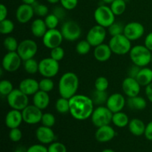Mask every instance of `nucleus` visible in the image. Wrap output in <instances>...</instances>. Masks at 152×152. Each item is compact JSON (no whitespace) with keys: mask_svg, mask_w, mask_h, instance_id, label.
<instances>
[{"mask_svg":"<svg viewBox=\"0 0 152 152\" xmlns=\"http://www.w3.org/2000/svg\"><path fill=\"white\" fill-rule=\"evenodd\" d=\"M39 90L43 91L45 92L49 93L54 88V83L52 80V78H48V77H43L39 82Z\"/></svg>","mask_w":152,"mask_h":152,"instance_id":"obj_36","label":"nucleus"},{"mask_svg":"<svg viewBox=\"0 0 152 152\" xmlns=\"http://www.w3.org/2000/svg\"><path fill=\"white\" fill-rule=\"evenodd\" d=\"M19 88L28 96H34L39 90V82L35 79L25 78L20 82Z\"/></svg>","mask_w":152,"mask_h":152,"instance_id":"obj_22","label":"nucleus"},{"mask_svg":"<svg viewBox=\"0 0 152 152\" xmlns=\"http://www.w3.org/2000/svg\"><path fill=\"white\" fill-rule=\"evenodd\" d=\"M60 4L67 10H71L77 7L78 0H60Z\"/></svg>","mask_w":152,"mask_h":152,"instance_id":"obj_47","label":"nucleus"},{"mask_svg":"<svg viewBox=\"0 0 152 152\" xmlns=\"http://www.w3.org/2000/svg\"><path fill=\"white\" fill-rule=\"evenodd\" d=\"M122 89L123 93L128 97L138 96L141 90V86L136 78L127 77L122 83Z\"/></svg>","mask_w":152,"mask_h":152,"instance_id":"obj_16","label":"nucleus"},{"mask_svg":"<svg viewBox=\"0 0 152 152\" xmlns=\"http://www.w3.org/2000/svg\"><path fill=\"white\" fill-rule=\"evenodd\" d=\"M41 123L42 126H47V127L52 128L56 123V118L55 116L51 113H45L43 114L42 117Z\"/></svg>","mask_w":152,"mask_h":152,"instance_id":"obj_43","label":"nucleus"},{"mask_svg":"<svg viewBox=\"0 0 152 152\" xmlns=\"http://www.w3.org/2000/svg\"><path fill=\"white\" fill-rule=\"evenodd\" d=\"M13 89V85L10 80H2L0 82V94L2 96H7Z\"/></svg>","mask_w":152,"mask_h":152,"instance_id":"obj_40","label":"nucleus"},{"mask_svg":"<svg viewBox=\"0 0 152 152\" xmlns=\"http://www.w3.org/2000/svg\"><path fill=\"white\" fill-rule=\"evenodd\" d=\"M145 95H146L147 99L152 103V83H150L147 86H145Z\"/></svg>","mask_w":152,"mask_h":152,"instance_id":"obj_54","label":"nucleus"},{"mask_svg":"<svg viewBox=\"0 0 152 152\" xmlns=\"http://www.w3.org/2000/svg\"><path fill=\"white\" fill-rule=\"evenodd\" d=\"M106 35V28L96 24L88 31L86 35V40L90 43L92 47L95 48L104 43Z\"/></svg>","mask_w":152,"mask_h":152,"instance_id":"obj_11","label":"nucleus"},{"mask_svg":"<svg viewBox=\"0 0 152 152\" xmlns=\"http://www.w3.org/2000/svg\"><path fill=\"white\" fill-rule=\"evenodd\" d=\"M42 110L39 109L37 106L33 105H28L22 111L23 122L28 125H36L41 123L43 113Z\"/></svg>","mask_w":152,"mask_h":152,"instance_id":"obj_13","label":"nucleus"},{"mask_svg":"<svg viewBox=\"0 0 152 152\" xmlns=\"http://www.w3.org/2000/svg\"><path fill=\"white\" fill-rule=\"evenodd\" d=\"M50 96L48 93L39 90L33 96V104L41 110H44L48 107L50 104Z\"/></svg>","mask_w":152,"mask_h":152,"instance_id":"obj_24","label":"nucleus"},{"mask_svg":"<svg viewBox=\"0 0 152 152\" xmlns=\"http://www.w3.org/2000/svg\"><path fill=\"white\" fill-rule=\"evenodd\" d=\"M19 43L18 42L17 39L15 37L9 36L7 37L3 41V45L4 48L7 50L8 52H13L16 51L19 46Z\"/></svg>","mask_w":152,"mask_h":152,"instance_id":"obj_35","label":"nucleus"},{"mask_svg":"<svg viewBox=\"0 0 152 152\" xmlns=\"http://www.w3.org/2000/svg\"><path fill=\"white\" fill-rule=\"evenodd\" d=\"M45 22L47 25L48 29H54L56 28L59 22V19L57 16H55L53 13H50L45 17Z\"/></svg>","mask_w":152,"mask_h":152,"instance_id":"obj_42","label":"nucleus"},{"mask_svg":"<svg viewBox=\"0 0 152 152\" xmlns=\"http://www.w3.org/2000/svg\"><path fill=\"white\" fill-rule=\"evenodd\" d=\"M112 53V50H111L109 45L105 44V43H102V44L95 47L94 50V56L95 59L100 62H104L109 60Z\"/></svg>","mask_w":152,"mask_h":152,"instance_id":"obj_23","label":"nucleus"},{"mask_svg":"<svg viewBox=\"0 0 152 152\" xmlns=\"http://www.w3.org/2000/svg\"><path fill=\"white\" fill-rule=\"evenodd\" d=\"M50 4H57V3L60 2V0H47Z\"/></svg>","mask_w":152,"mask_h":152,"instance_id":"obj_57","label":"nucleus"},{"mask_svg":"<svg viewBox=\"0 0 152 152\" xmlns=\"http://www.w3.org/2000/svg\"><path fill=\"white\" fill-rule=\"evenodd\" d=\"M14 23L10 19H5L0 21V33L3 35L10 34L14 31Z\"/></svg>","mask_w":152,"mask_h":152,"instance_id":"obj_34","label":"nucleus"},{"mask_svg":"<svg viewBox=\"0 0 152 152\" xmlns=\"http://www.w3.org/2000/svg\"><path fill=\"white\" fill-rule=\"evenodd\" d=\"M151 63H152V53H151Z\"/></svg>","mask_w":152,"mask_h":152,"instance_id":"obj_60","label":"nucleus"},{"mask_svg":"<svg viewBox=\"0 0 152 152\" xmlns=\"http://www.w3.org/2000/svg\"><path fill=\"white\" fill-rule=\"evenodd\" d=\"M35 134L37 140L43 145L52 143L56 139V135L53 129L45 126H41L37 128Z\"/></svg>","mask_w":152,"mask_h":152,"instance_id":"obj_19","label":"nucleus"},{"mask_svg":"<svg viewBox=\"0 0 152 152\" xmlns=\"http://www.w3.org/2000/svg\"><path fill=\"white\" fill-rule=\"evenodd\" d=\"M124 27L125 26H123V24L120 22H114L112 25H110L108 28V32L111 37L123 34L124 32Z\"/></svg>","mask_w":152,"mask_h":152,"instance_id":"obj_41","label":"nucleus"},{"mask_svg":"<svg viewBox=\"0 0 152 152\" xmlns=\"http://www.w3.org/2000/svg\"><path fill=\"white\" fill-rule=\"evenodd\" d=\"M64 56H65V50L61 46H58L50 50V57H51L54 60L59 62L63 59Z\"/></svg>","mask_w":152,"mask_h":152,"instance_id":"obj_44","label":"nucleus"},{"mask_svg":"<svg viewBox=\"0 0 152 152\" xmlns=\"http://www.w3.org/2000/svg\"><path fill=\"white\" fill-rule=\"evenodd\" d=\"M144 136L148 140L152 141V121L149 122L145 126Z\"/></svg>","mask_w":152,"mask_h":152,"instance_id":"obj_51","label":"nucleus"},{"mask_svg":"<svg viewBox=\"0 0 152 152\" xmlns=\"http://www.w3.org/2000/svg\"><path fill=\"white\" fill-rule=\"evenodd\" d=\"M70 114L73 118L83 121L91 117L94 103L91 97L83 94H76L69 99Z\"/></svg>","mask_w":152,"mask_h":152,"instance_id":"obj_1","label":"nucleus"},{"mask_svg":"<svg viewBox=\"0 0 152 152\" xmlns=\"http://www.w3.org/2000/svg\"><path fill=\"white\" fill-rule=\"evenodd\" d=\"M27 149L28 148H24V147H19V148H17L16 149V151L14 152H27Z\"/></svg>","mask_w":152,"mask_h":152,"instance_id":"obj_56","label":"nucleus"},{"mask_svg":"<svg viewBox=\"0 0 152 152\" xmlns=\"http://www.w3.org/2000/svg\"><path fill=\"white\" fill-rule=\"evenodd\" d=\"M91 47L90 43L86 39L81 40L76 45V51L80 55H86L89 53Z\"/></svg>","mask_w":152,"mask_h":152,"instance_id":"obj_37","label":"nucleus"},{"mask_svg":"<svg viewBox=\"0 0 152 152\" xmlns=\"http://www.w3.org/2000/svg\"><path fill=\"white\" fill-rule=\"evenodd\" d=\"M6 97L7 104L11 109L22 111L29 105L28 96L19 88L13 89Z\"/></svg>","mask_w":152,"mask_h":152,"instance_id":"obj_7","label":"nucleus"},{"mask_svg":"<svg viewBox=\"0 0 152 152\" xmlns=\"http://www.w3.org/2000/svg\"><path fill=\"white\" fill-rule=\"evenodd\" d=\"M55 108L56 111L59 114H67L70 112V102L69 99H66L65 97L61 96L60 98L57 99L56 104H55Z\"/></svg>","mask_w":152,"mask_h":152,"instance_id":"obj_31","label":"nucleus"},{"mask_svg":"<svg viewBox=\"0 0 152 152\" xmlns=\"http://www.w3.org/2000/svg\"><path fill=\"white\" fill-rule=\"evenodd\" d=\"M22 2L24 4H31V5H33L34 3L37 1V0H22Z\"/></svg>","mask_w":152,"mask_h":152,"instance_id":"obj_55","label":"nucleus"},{"mask_svg":"<svg viewBox=\"0 0 152 152\" xmlns=\"http://www.w3.org/2000/svg\"><path fill=\"white\" fill-rule=\"evenodd\" d=\"M145 33L143 25L138 22H131L124 27L123 34L131 41H135L140 39Z\"/></svg>","mask_w":152,"mask_h":152,"instance_id":"obj_15","label":"nucleus"},{"mask_svg":"<svg viewBox=\"0 0 152 152\" xmlns=\"http://www.w3.org/2000/svg\"><path fill=\"white\" fill-rule=\"evenodd\" d=\"M27 152H48L47 147L43 144H34L27 149Z\"/></svg>","mask_w":152,"mask_h":152,"instance_id":"obj_49","label":"nucleus"},{"mask_svg":"<svg viewBox=\"0 0 152 152\" xmlns=\"http://www.w3.org/2000/svg\"><path fill=\"white\" fill-rule=\"evenodd\" d=\"M126 104L130 109L134 111H142L147 106V102L145 98L140 96L139 95L128 98Z\"/></svg>","mask_w":152,"mask_h":152,"instance_id":"obj_27","label":"nucleus"},{"mask_svg":"<svg viewBox=\"0 0 152 152\" xmlns=\"http://www.w3.org/2000/svg\"><path fill=\"white\" fill-rule=\"evenodd\" d=\"M136 79L141 86L145 87L152 83V69L147 67L141 68Z\"/></svg>","mask_w":152,"mask_h":152,"instance_id":"obj_28","label":"nucleus"},{"mask_svg":"<svg viewBox=\"0 0 152 152\" xmlns=\"http://www.w3.org/2000/svg\"><path fill=\"white\" fill-rule=\"evenodd\" d=\"M116 136V132L110 125L97 128L95 132V138L99 142H108Z\"/></svg>","mask_w":152,"mask_h":152,"instance_id":"obj_20","label":"nucleus"},{"mask_svg":"<svg viewBox=\"0 0 152 152\" xmlns=\"http://www.w3.org/2000/svg\"><path fill=\"white\" fill-rule=\"evenodd\" d=\"M48 152H67V148L62 142H53L48 147Z\"/></svg>","mask_w":152,"mask_h":152,"instance_id":"obj_45","label":"nucleus"},{"mask_svg":"<svg viewBox=\"0 0 152 152\" xmlns=\"http://www.w3.org/2000/svg\"><path fill=\"white\" fill-rule=\"evenodd\" d=\"M33 7H34V13L37 16H38L39 17H45L46 16L48 15L49 10L48 7L47 5L44 4H40L36 1L34 4H33Z\"/></svg>","mask_w":152,"mask_h":152,"instance_id":"obj_39","label":"nucleus"},{"mask_svg":"<svg viewBox=\"0 0 152 152\" xmlns=\"http://www.w3.org/2000/svg\"><path fill=\"white\" fill-rule=\"evenodd\" d=\"M144 45L152 52V32L147 34L144 40Z\"/></svg>","mask_w":152,"mask_h":152,"instance_id":"obj_52","label":"nucleus"},{"mask_svg":"<svg viewBox=\"0 0 152 152\" xmlns=\"http://www.w3.org/2000/svg\"><path fill=\"white\" fill-rule=\"evenodd\" d=\"M9 139L12 142H17L20 141L22 138V132L19 128H15V129H10L9 132Z\"/></svg>","mask_w":152,"mask_h":152,"instance_id":"obj_46","label":"nucleus"},{"mask_svg":"<svg viewBox=\"0 0 152 152\" xmlns=\"http://www.w3.org/2000/svg\"><path fill=\"white\" fill-rule=\"evenodd\" d=\"M151 53L145 45H137L132 48L129 56L132 63L140 68L146 67L151 62Z\"/></svg>","mask_w":152,"mask_h":152,"instance_id":"obj_3","label":"nucleus"},{"mask_svg":"<svg viewBox=\"0 0 152 152\" xmlns=\"http://www.w3.org/2000/svg\"><path fill=\"white\" fill-rule=\"evenodd\" d=\"M48 30L44 19L37 18L34 19L31 25V31L33 35L37 38H42Z\"/></svg>","mask_w":152,"mask_h":152,"instance_id":"obj_25","label":"nucleus"},{"mask_svg":"<svg viewBox=\"0 0 152 152\" xmlns=\"http://www.w3.org/2000/svg\"><path fill=\"white\" fill-rule=\"evenodd\" d=\"M108 96H108L106 91H97L95 89L94 91L92 93L91 99L94 105L99 106V105H102L103 104H106Z\"/></svg>","mask_w":152,"mask_h":152,"instance_id":"obj_30","label":"nucleus"},{"mask_svg":"<svg viewBox=\"0 0 152 152\" xmlns=\"http://www.w3.org/2000/svg\"><path fill=\"white\" fill-rule=\"evenodd\" d=\"M24 69L28 74H35L39 72V62L34 58L24 61Z\"/></svg>","mask_w":152,"mask_h":152,"instance_id":"obj_33","label":"nucleus"},{"mask_svg":"<svg viewBox=\"0 0 152 152\" xmlns=\"http://www.w3.org/2000/svg\"><path fill=\"white\" fill-rule=\"evenodd\" d=\"M129 122H130V120H129V116L123 111H119V112L113 114L112 123L117 127H126V126H129Z\"/></svg>","mask_w":152,"mask_h":152,"instance_id":"obj_29","label":"nucleus"},{"mask_svg":"<svg viewBox=\"0 0 152 152\" xmlns=\"http://www.w3.org/2000/svg\"><path fill=\"white\" fill-rule=\"evenodd\" d=\"M7 13H8V10H7V7L4 4H0V21L7 19Z\"/></svg>","mask_w":152,"mask_h":152,"instance_id":"obj_53","label":"nucleus"},{"mask_svg":"<svg viewBox=\"0 0 152 152\" xmlns=\"http://www.w3.org/2000/svg\"><path fill=\"white\" fill-rule=\"evenodd\" d=\"M113 113L104 105H99L94 108L91 117V123L96 128L110 125L112 123Z\"/></svg>","mask_w":152,"mask_h":152,"instance_id":"obj_6","label":"nucleus"},{"mask_svg":"<svg viewBox=\"0 0 152 152\" xmlns=\"http://www.w3.org/2000/svg\"><path fill=\"white\" fill-rule=\"evenodd\" d=\"M34 10L33 5L22 3L16 10V19L20 24H26L34 17Z\"/></svg>","mask_w":152,"mask_h":152,"instance_id":"obj_18","label":"nucleus"},{"mask_svg":"<svg viewBox=\"0 0 152 152\" xmlns=\"http://www.w3.org/2000/svg\"><path fill=\"white\" fill-rule=\"evenodd\" d=\"M38 51V45L34 40L26 39L20 42L16 52L22 58V61L34 58Z\"/></svg>","mask_w":152,"mask_h":152,"instance_id":"obj_10","label":"nucleus"},{"mask_svg":"<svg viewBox=\"0 0 152 152\" xmlns=\"http://www.w3.org/2000/svg\"><path fill=\"white\" fill-rule=\"evenodd\" d=\"M22 59L16 51L7 52L2 58L1 66L7 72H15L20 68Z\"/></svg>","mask_w":152,"mask_h":152,"instance_id":"obj_12","label":"nucleus"},{"mask_svg":"<svg viewBox=\"0 0 152 152\" xmlns=\"http://www.w3.org/2000/svg\"><path fill=\"white\" fill-rule=\"evenodd\" d=\"M112 53L117 55H125L129 53L132 49V41L124 34L111 37L108 42Z\"/></svg>","mask_w":152,"mask_h":152,"instance_id":"obj_4","label":"nucleus"},{"mask_svg":"<svg viewBox=\"0 0 152 152\" xmlns=\"http://www.w3.org/2000/svg\"><path fill=\"white\" fill-rule=\"evenodd\" d=\"M129 130L134 136L140 137L144 135L145 130V126L144 122L140 119L134 118L130 120L129 123Z\"/></svg>","mask_w":152,"mask_h":152,"instance_id":"obj_26","label":"nucleus"},{"mask_svg":"<svg viewBox=\"0 0 152 152\" xmlns=\"http://www.w3.org/2000/svg\"><path fill=\"white\" fill-rule=\"evenodd\" d=\"M64 38L59 30L48 29L42 37V43L47 48L53 49L54 48L60 46Z\"/></svg>","mask_w":152,"mask_h":152,"instance_id":"obj_14","label":"nucleus"},{"mask_svg":"<svg viewBox=\"0 0 152 152\" xmlns=\"http://www.w3.org/2000/svg\"><path fill=\"white\" fill-rule=\"evenodd\" d=\"M101 152H115L113 149H111V148H106V149L102 150Z\"/></svg>","mask_w":152,"mask_h":152,"instance_id":"obj_59","label":"nucleus"},{"mask_svg":"<svg viewBox=\"0 0 152 152\" xmlns=\"http://www.w3.org/2000/svg\"><path fill=\"white\" fill-rule=\"evenodd\" d=\"M66 9L64 8L62 5L61 6H56L53 9V12L52 13L55 15L56 16H57L59 18V20H62L65 17V15H66Z\"/></svg>","mask_w":152,"mask_h":152,"instance_id":"obj_48","label":"nucleus"},{"mask_svg":"<svg viewBox=\"0 0 152 152\" xmlns=\"http://www.w3.org/2000/svg\"><path fill=\"white\" fill-rule=\"evenodd\" d=\"M115 16L110 6L108 7L105 4L96 7L94 13V17L96 24L105 28H108L115 22Z\"/></svg>","mask_w":152,"mask_h":152,"instance_id":"obj_5","label":"nucleus"},{"mask_svg":"<svg viewBox=\"0 0 152 152\" xmlns=\"http://www.w3.org/2000/svg\"><path fill=\"white\" fill-rule=\"evenodd\" d=\"M108 86H109V82L105 77L100 76L95 80L94 87L96 90L106 91L107 89L108 88Z\"/></svg>","mask_w":152,"mask_h":152,"instance_id":"obj_38","label":"nucleus"},{"mask_svg":"<svg viewBox=\"0 0 152 152\" xmlns=\"http://www.w3.org/2000/svg\"><path fill=\"white\" fill-rule=\"evenodd\" d=\"M102 1H103L104 3H105V4H111V3L113 2V1H114V0H102Z\"/></svg>","mask_w":152,"mask_h":152,"instance_id":"obj_58","label":"nucleus"},{"mask_svg":"<svg viewBox=\"0 0 152 152\" xmlns=\"http://www.w3.org/2000/svg\"><path fill=\"white\" fill-rule=\"evenodd\" d=\"M80 80L78 76L74 72H66L61 76L58 84L60 96L70 99L77 94Z\"/></svg>","mask_w":152,"mask_h":152,"instance_id":"obj_2","label":"nucleus"},{"mask_svg":"<svg viewBox=\"0 0 152 152\" xmlns=\"http://www.w3.org/2000/svg\"><path fill=\"white\" fill-rule=\"evenodd\" d=\"M140 69H141L140 67L133 64V65H132V66L129 68V70H128V77L136 78L138 74H139Z\"/></svg>","mask_w":152,"mask_h":152,"instance_id":"obj_50","label":"nucleus"},{"mask_svg":"<svg viewBox=\"0 0 152 152\" xmlns=\"http://www.w3.org/2000/svg\"><path fill=\"white\" fill-rule=\"evenodd\" d=\"M126 104V100L122 94L114 93L108 96L105 105L113 114H114L123 111Z\"/></svg>","mask_w":152,"mask_h":152,"instance_id":"obj_17","label":"nucleus"},{"mask_svg":"<svg viewBox=\"0 0 152 152\" xmlns=\"http://www.w3.org/2000/svg\"><path fill=\"white\" fill-rule=\"evenodd\" d=\"M23 122L22 111L11 109L7 113L4 119V123L8 129H12L19 128Z\"/></svg>","mask_w":152,"mask_h":152,"instance_id":"obj_21","label":"nucleus"},{"mask_svg":"<svg viewBox=\"0 0 152 152\" xmlns=\"http://www.w3.org/2000/svg\"><path fill=\"white\" fill-rule=\"evenodd\" d=\"M59 71V62L51 57L44 58L39 62V73L43 77L53 78L57 75Z\"/></svg>","mask_w":152,"mask_h":152,"instance_id":"obj_8","label":"nucleus"},{"mask_svg":"<svg viewBox=\"0 0 152 152\" xmlns=\"http://www.w3.org/2000/svg\"><path fill=\"white\" fill-rule=\"evenodd\" d=\"M111 10L115 16H120L123 14L126 10V3L125 0H114L110 4Z\"/></svg>","mask_w":152,"mask_h":152,"instance_id":"obj_32","label":"nucleus"},{"mask_svg":"<svg viewBox=\"0 0 152 152\" xmlns=\"http://www.w3.org/2000/svg\"><path fill=\"white\" fill-rule=\"evenodd\" d=\"M64 39L68 42H74L80 39L82 34L80 25L77 22L68 20L62 24L60 29Z\"/></svg>","mask_w":152,"mask_h":152,"instance_id":"obj_9","label":"nucleus"}]
</instances>
